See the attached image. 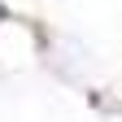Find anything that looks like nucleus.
I'll list each match as a JSON object with an SVG mask.
<instances>
[{
    "instance_id": "obj_1",
    "label": "nucleus",
    "mask_w": 122,
    "mask_h": 122,
    "mask_svg": "<svg viewBox=\"0 0 122 122\" xmlns=\"http://www.w3.org/2000/svg\"><path fill=\"white\" fill-rule=\"evenodd\" d=\"M0 18H5V5H0Z\"/></svg>"
}]
</instances>
